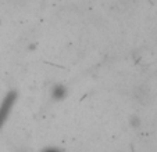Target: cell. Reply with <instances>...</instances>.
<instances>
[{
    "instance_id": "obj_1",
    "label": "cell",
    "mask_w": 157,
    "mask_h": 152,
    "mask_svg": "<svg viewBox=\"0 0 157 152\" xmlns=\"http://www.w3.org/2000/svg\"><path fill=\"white\" fill-rule=\"evenodd\" d=\"M15 101H17V93H15V91H10V93L2 100V104H0V129L3 127L4 123L9 119Z\"/></svg>"
},
{
    "instance_id": "obj_2",
    "label": "cell",
    "mask_w": 157,
    "mask_h": 152,
    "mask_svg": "<svg viewBox=\"0 0 157 152\" xmlns=\"http://www.w3.org/2000/svg\"><path fill=\"white\" fill-rule=\"evenodd\" d=\"M52 96H53L54 100H63L67 96V90H65L64 86L61 85H56L53 87V91H52Z\"/></svg>"
},
{
    "instance_id": "obj_3",
    "label": "cell",
    "mask_w": 157,
    "mask_h": 152,
    "mask_svg": "<svg viewBox=\"0 0 157 152\" xmlns=\"http://www.w3.org/2000/svg\"><path fill=\"white\" fill-rule=\"evenodd\" d=\"M43 152H60V151H57L56 148H49V149H46V151H43Z\"/></svg>"
}]
</instances>
